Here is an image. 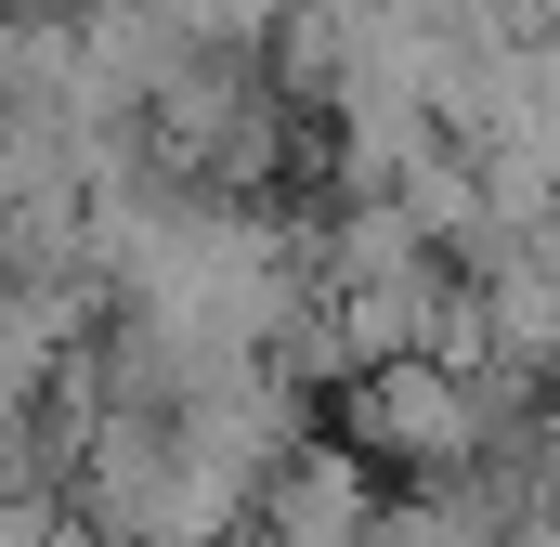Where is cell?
Returning a JSON list of instances; mask_svg holds the SVG:
<instances>
[{"label": "cell", "mask_w": 560, "mask_h": 547, "mask_svg": "<svg viewBox=\"0 0 560 547\" xmlns=\"http://www.w3.org/2000/svg\"><path fill=\"white\" fill-rule=\"evenodd\" d=\"M365 547H509V535H495V509L469 482H443V496H378Z\"/></svg>", "instance_id": "7a4b0ae2"}, {"label": "cell", "mask_w": 560, "mask_h": 547, "mask_svg": "<svg viewBox=\"0 0 560 547\" xmlns=\"http://www.w3.org/2000/svg\"><path fill=\"white\" fill-rule=\"evenodd\" d=\"M365 522H378V469L352 443H300L261 482V509H248L235 547H365Z\"/></svg>", "instance_id": "6da1fadb"}]
</instances>
